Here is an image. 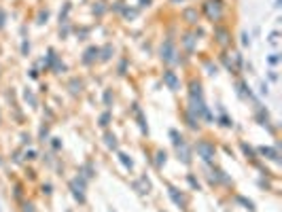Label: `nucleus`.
Masks as SVG:
<instances>
[{
  "mask_svg": "<svg viewBox=\"0 0 282 212\" xmlns=\"http://www.w3.org/2000/svg\"><path fill=\"white\" fill-rule=\"evenodd\" d=\"M170 138H172V142H174V146H176V153H178V159L183 163H187L189 166L191 163V149H189V144L185 142V138L180 136L176 129H170Z\"/></svg>",
  "mask_w": 282,
  "mask_h": 212,
  "instance_id": "1",
  "label": "nucleus"
},
{
  "mask_svg": "<svg viewBox=\"0 0 282 212\" xmlns=\"http://www.w3.org/2000/svg\"><path fill=\"white\" fill-rule=\"evenodd\" d=\"M178 51H176V45H174V40L172 38H166L163 40V45H161V51H159V57H161V62L163 64H168V66H172V64L178 62Z\"/></svg>",
  "mask_w": 282,
  "mask_h": 212,
  "instance_id": "2",
  "label": "nucleus"
},
{
  "mask_svg": "<svg viewBox=\"0 0 282 212\" xmlns=\"http://www.w3.org/2000/svg\"><path fill=\"white\" fill-rule=\"evenodd\" d=\"M204 13L208 15L210 21L219 23L223 19V4H221V0H206V4H204Z\"/></svg>",
  "mask_w": 282,
  "mask_h": 212,
  "instance_id": "3",
  "label": "nucleus"
},
{
  "mask_svg": "<svg viewBox=\"0 0 282 212\" xmlns=\"http://www.w3.org/2000/svg\"><path fill=\"white\" fill-rule=\"evenodd\" d=\"M197 155L204 159V161H212L214 155H216V146L210 142V140H199L197 146H195Z\"/></svg>",
  "mask_w": 282,
  "mask_h": 212,
  "instance_id": "4",
  "label": "nucleus"
},
{
  "mask_svg": "<svg viewBox=\"0 0 282 212\" xmlns=\"http://www.w3.org/2000/svg\"><path fill=\"white\" fill-rule=\"evenodd\" d=\"M163 85H166L170 91H178L180 89V81H178V76H176V72L166 70V72H163Z\"/></svg>",
  "mask_w": 282,
  "mask_h": 212,
  "instance_id": "5",
  "label": "nucleus"
},
{
  "mask_svg": "<svg viewBox=\"0 0 282 212\" xmlns=\"http://www.w3.org/2000/svg\"><path fill=\"white\" fill-rule=\"evenodd\" d=\"M70 189H72V195L74 199H79L81 204L85 202V182L81 178H74L72 182H70Z\"/></svg>",
  "mask_w": 282,
  "mask_h": 212,
  "instance_id": "6",
  "label": "nucleus"
},
{
  "mask_svg": "<svg viewBox=\"0 0 282 212\" xmlns=\"http://www.w3.org/2000/svg\"><path fill=\"white\" fill-rule=\"evenodd\" d=\"M214 38H216V43H219V45L227 47L229 45V30H227V28H223V26H216L214 28Z\"/></svg>",
  "mask_w": 282,
  "mask_h": 212,
  "instance_id": "7",
  "label": "nucleus"
},
{
  "mask_svg": "<svg viewBox=\"0 0 282 212\" xmlns=\"http://www.w3.org/2000/svg\"><path fill=\"white\" fill-rule=\"evenodd\" d=\"M183 17H185V21L189 23V26H197V21H199V13H197L195 7L185 9V11H183Z\"/></svg>",
  "mask_w": 282,
  "mask_h": 212,
  "instance_id": "8",
  "label": "nucleus"
},
{
  "mask_svg": "<svg viewBox=\"0 0 282 212\" xmlns=\"http://www.w3.org/2000/svg\"><path fill=\"white\" fill-rule=\"evenodd\" d=\"M259 153L265 159H272V161H278V149H274V146H261Z\"/></svg>",
  "mask_w": 282,
  "mask_h": 212,
  "instance_id": "9",
  "label": "nucleus"
},
{
  "mask_svg": "<svg viewBox=\"0 0 282 212\" xmlns=\"http://www.w3.org/2000/svg\"><path fill=\"white\" fill-rule=\"evenodd\" d=\"M168 189H170V197L174 199V204H176V206H180V208H185L187 202H185V197L178 193V189H174V187H168Z\"/></svg>",
  "mask_w": 282,
  "mask_h": 212,
  "instance_id": "10",
  "label": "nucleus"
},
{
  "mask_svg": "<svg viewBox=\"0 0 282 212\" xmlns=\"http://www.w3.org/2000/svg\"><path fill=\"white\" fill-rule=\"evenodd\" d=\"M134 113H136V117H138V125H140V129H142V134H146V132H149V127H146V119H144L142 110L138 108V104H134Z\"/></svg>",
  "mask_w": 282,
  "mask_h": 212,
  "instance_id": "11",
  "label": "nucleus"
},
{
  "mask_svg": "<svg viewBox=\"0 0 282 212\" xmlns=\"http://www.w3.org/2000/svg\"><path fill=\"white\" fill-rule=\"evenodd\" d=\"M98 53H100L98 47H89V49L85 51V55H83V64H91L98 57Z\"/></svg>",
  "mask_w": 282,
  "mask_h": 212,
  "instance_id": "12",
  "label": "nucleus"
},
{
  "mask_svg": "<svg viewBox=\"0 0 282 212\" xmlns=\"http://www.w3.org/2000/svg\"><path fill=\"white\" fill-rule=\"evenodd\" d=\"M185 119H187V125H189L191 129H197L199 127V119L191 113V110H185Z\"/></svg>",
  "mask_w": 282,
  "mask_h": 212,
  "instance_id": "13",
  "label": "nucleus"
},
{
  "mask_svg": "<svg viewBox=\"0 0 282 212\" xmlns=\"http://www.w3.org/2000/svg\"><path fill=\"white\" fill-rule=\"evenodd\" d=\"M219 180V182H229V178L225 176V172H223V170H219V168H214L212 170V180Z\"/></svg>",
  "mask_w": 282,
  "mask_h": 212,
  "instance_id": "14",
  "label": "nucleus"
},
{
  "mask_svg": "<svg viewBox=\"0 0 282 212\" xmlns=\"http://www.w3.org/2000/svg\"><path fill=\"white\" fill-rule=\"evenodd\" d=\"M119 161H121L127 170H132V168H134V161L130 159V155H125V153H119Z\"/></svg>",
  "mask_w": 282,
  "mask_h": 212,
  "instance_id": "15",
  "label": "nucleus"
},
{
  "mask_svg": "<svg viewBox=\"0 0 282 212\" xmlns=\"http://www.w3.org/2000/svg\"><path fill=\"white\" fill-rule=\"evenodd\" d=\"M104 140H106V146L108 149H117V138H115V134H110V132H106V136H104Z\"/></svg>",
  "mask_w": 282,
  "mask_h": 212,
  "instance_id": "16",
  "label": "nucleus"
},
{
  "mask_svg": "<svg viewBox=\"0 0 282 212\" xmlns=\"http://www.w3.org/2000/svg\"><path fill=\"white\" fill-rule=\"evenodd\" d=\"M238 202H240V204H244V206H246V210L255 212V204H252L250 199H246V197H242V195H240V197H238Z\"/></svg>",
  "mask_w": 282,
  "mask_h": 212,
  "instance_id": "17",
  "label": "nucleus"
},
{
  "mask_svg": "<svg viewBox=\"0 0 282 212\" xmlns=\"http://www.w3.org/2000/svg\"><path fill=\"white\" fill-rule=\"evenodd\" d=\"M100 53H102V57H100V60H102V62H108V60H110V53H113V47H104V49L100 51Z\"/></svg>",
  "mask_w": 282,
  "mask_h": 212,
  "instance_id": "18",
  "label": "nucleus"
},
{
  "mask_svg": "<svg viewBox=\"0 0 282 212\" xmlns=\"http://www.w3.org/2000/svg\"><path fill=\"white\" fill-rule=\"evenodd\" d=\"M23 98H26V102H30L32 106H36V98H34V93H32L30 89L23 91Z\"/></svg>",
  "mask_w": 282,
  "mask_h": 212,
  "instance_id": "19",
  "label": "nucleus"
},
{
  "mask_svg": "<svg viewBox=\"0 0 282 212\" xmlns=\"http://www.w3.org/2000/svg\"><path fill=\"white\" fill-rule=\"evenodd\" d=\"M108 123H110V113L106 110V113H102V115H100V125H102V127H106Z\"/></svg>",
  "mask_w": 282,
  "mask_h": 212,
  "instance_id": "20",
  "label": "nucleus"
},
{
  "mask_svg": "<svg viewBox=\"0 0 282 212\" xmlns=\"http://www.w3.org/2000/svg\"><path fill=\"white\" fill-rule=\"evenodd\" d=\"M193 45H195V40H193V36H191V34H187V36H185V47H187V51H193Z\"/></svg>",
  "mask_w": 282,
  "mask_h": 212,
  "instance_id": "21",
  "label": "nucleus"
},
{
  "mask_svg": "<svg viewBox=\"0 0 282 212\" xmlns=\"http://www.w3.org/2000/svg\"><path fill=\"white\" fill-rule=\"evenodd\" d=\"M267 62H269V66H278V64H280V55H278V53H272V55L267 57Z\"/></svg>",
  "mask_w": 282,
  "mask_h": 212,
  "instance_id": "22",
  "label": "nucleus"
},
{
  "mask_svg": "<svg viewBox=\"0 0 282 212\" xmlns=\"http://www.w3.org/2000/svg\"><path fill=\"white\" fill-rule=\"evenodd\" d=\"M21 212H36V208H34V204H32V202H23Z\"/></svg>",
  "mask_w": 282,
  "mask_h": 212,
  "instance_id": "23",
  "label": "nucleus"
},
{
  "mask_svg": "<svg viewBox=\"0 0 282 212\" xmlns=\"http://www.w3.org/2000/svg\"><path fill=\"white\" fill-rule=\"evenodd\" d=\"M221 125H225V127H231V125H233V121L229 119V117H227L225 113H223V115H221Z\"/></svg>",
  "mask_w": 282,
  "mask_h": 212,
  "instance_id": "24",
  "label": "nucleus"
},
{
  "mask_svg": "<svg viewBox=\"0 0 282 212\" xmlns=\"http://www.w3.org/2000/svg\"><path fill=\"white\" fill-rule=\"evenodd\" d=\"M163 163H166V153L159 151V153H157V168H161Z\"/></svg>",
  "mask_w": 282,
  "mask_h": 212,
  "instance_id": "25",
  "label": "nucleus"
},
{
  "mask_svg": "<svg viewBox=\"0 0 282 212\" xmlns=\"http://www.w3.org/2000/svg\"><path fill=\"white\" fill-rule=\"evenodd\" d=\"M68 11H70V4L66 2V7H64V13H60V21H66V15H68Z\"/></svg>",
  "mask_w": 282,
  "mask_h": 212,
  "instance_id": "26",
  "label": "nucleus"
},
{
  "mask_svg": "<svg viewBox=\"0 0 282 212\" xmlns=\"http://www.w3.org/2000/svg\"><path fill=\"white\" fill-rule=\"evenodd\" d=\"M93 13H96V15H102V13H104V7H102V2H98V7H93Z\"/></svg>",
  "mask_w": 282,
  "mask_h": 212,
  "instance_id": "27",
  "label": "nucleus"
},
{
  "mask_svg": "<svg viewBox=\"0 0 282 212\" xmlns=\"http://www.w3.org/2000/svg\"><path fill=\"white\" fill-rule=\"evenodd\" d=\"M189 185L193 187V189H199V182H197L195 178H193V176H191V174H189Z\"/></svg>",
  "mask_w": 282,
  "mask_h": 212,
  "instance_id": "28",
  "label": "nucleus"
},
{
  "mask_svg": "<svg viewBox=\"0 0 282 212\" xmlns=\"http://www.w3.org/2000/svg\"><path fill=\"white\" fill-rule=\"evenodd\" d=\"M28 51H30V45L23 40V43H21V53H23V55H28Z\"/></svg>",
  "mask_w": 282,
  "mask_h": 212,
  "instance_id": "29",
  "label": "nucleus"
},
{
  "mask_svg": "<svg viewBox=\"0 0 282 212\" xmlns=\"http://www.w3.org/2000/svg\"><path fill=\"white\" fill-rule=\"evenodd\" d=\"M242 45H244V47L250 45V36H248V34H242Z\"/></svg>",
  "mask_w": 282,
  "mask_h": 212,
  "instance_id": "30",
  "label": "nucleus"
},
{
  "mask_svg": "<svg viewBox=\"0 0 282 212\" xmlns=\"http://www.w3.org/2000/svg\"><path fill=\"white\" fill-rule=\"evenodd\" d=\"M26 159H36V151H26Z\"/></svg>",
  "mask_w": 282,
  "mask_h": 212,
  "instance_id": "31",
  "label": "nucleus"
},
{
  "mask_svg": "<svg viewBox=\"0 0 282 212\" xmlns=\"http://www.w3.org/2000/svg\"><path fill=\"white\" fill-rule=\"evenodd\" d=\"M47 17H49V13H47V11H45V13H40V15H38V23H45Z\"/></svg>",
  "mask_w": 282,
  "mask_h": 212,
  "instance_id": "32",
  "label": "nucleus"
},
{
  "mask_svg": "<svg viewBox=\"0 0 282 212\" xmlns=\"http://www.w3.org/2000/svg\"><path fill=\"white\" fill-rule=\"evenodd\" d=\"M242 149H244V153H246V155H248V157H255V153H252V149H248V146H246V144H242Z\"/></svg>",
  "mask_w": 282,
  "mask_h": 212,
  "instance_id": "33",
  "label": "nucleus"
},
{
  "mask_svg": "<svg viewBox=\"0 0 282 212\" xmlns=\"http://www.w3.org/2000/svg\"><path fill=\"white\" fill-rule=\"evenodd\" d=\"M267 83H261V96H267Z\"/></svg>",
  "mask_w": 282,
  "mask_h": 212,
  "instance_id": "34",
  "label": "nucleus"
},
{
  "mask_svg": "<svg viewBox=\"0 0 282 212\" xmlns=\"http://www.w3.org/2000/svg\"><path fill=\"white\" fill-rule=\"evenodd\" d=\"M104 102H106V106H110V91L104 93Z\"/></svg>",
  "mask_w": 282,
  "mask_h": 212,
  "instance_id": "35",
  "label": "nucleus"
},
{
  "mask_svg": "<svg viewBox=\"0 0 282 212\" xmlns=\"http://www.w3.org/2000/svg\"><path fill=\"white\" fill-rule=\"evenodd\" d=\"M269 79H272V81H278V74H276L274 70H269Z\"/></svg>",
  "mask_w": 282,
  "mask_h": 212,
  "instance_id": "36",
  "label": "nucleus"
},
{
  "mask_svg": "<svg viewBox=\"0 0 282 212\" xmlns=\"http://www.w3.org/2000/svg\"><path fill=\"white\" fill-rule=\"evenodd\" d=\"M140 7H151V0H140Z\"/></svg>",
  "mask_w": 282,
  "mask_h": 212,
  "instance_id": "37",
  "label": "nucleus"
},
{
  "mask_svg": "<svg viewBox=\"0 0 282 212\" xmlns=\"http://www.w3.org/2000/svg\"><path fill=\"white\" fill-rule=\"evenodd\" d=\"M60 146H62L60 144V138H53V149H60Z\"/></svg>",
  "mask_w": 282,
  "mask_h": 212,
  "instance_id": "38",
  "label": "nucleus"
},
{
  "mask_svg": "<svg viewBox=\"0 0 282 212\" xmlns=\"http://www.w3.org/2000/svg\"><path fill=\"white\" fill-rule=\"evenodd\" d=\"M43 191L47 193V195H49V193H51V185H45V187H43Z\"/></svg>",
  "mask_w": 282,
  "mask_h": 212,
  "instance_id": "39",
  "label": "nucleus"
},
{
  "mask_svg": "<svg viewBox=\"0 0 282 212\" xmlns=\"http://www.w3.org/2000/svg\"><path fill=\"white\" fill-rule=\"evenodd\" d=\"M2 26H4V13L0 11V28H2Z\"/></svg>",
  "mask_w": 282,
  "mask_h": 212,
  "instance_id": "40",
  "label": "nucleus"
},
{
  "mask_svg": "<svg viewBox=\"0 0 282 212\" xmlns=\"http://www.w3.org/2000/svg\"><path fill=\"white\" fill-rule=\"evenodd\" d=\"M172 2H178V0H172ZM180 2H183V0H180Z\"/></svg>",
  "mask_w": 282,
  "mask_h": 212,
  "instance_id": "41",
  "label": "nucleus"
}]
</instances>
